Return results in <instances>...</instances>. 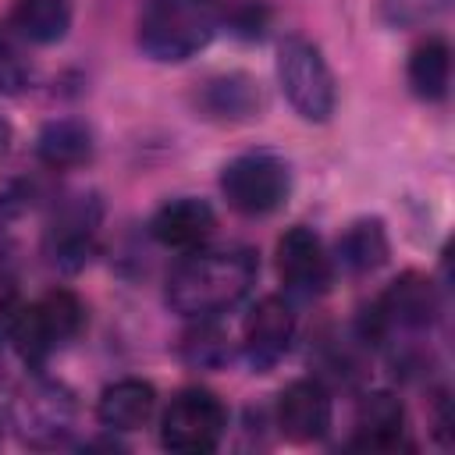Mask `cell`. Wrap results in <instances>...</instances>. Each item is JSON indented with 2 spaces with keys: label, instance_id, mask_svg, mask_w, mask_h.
Returning a JSON list of instances; mask_svg holds the SVG:
<instances>
[{
  "label": "cell",
  "instance_id": "2",
  "mask_svg": "<svg viewBox=\"0 0 455 455\" xmlns=\"http://www.w3.org/2000/svg\"><path fill=\"white\" fill-rule=\"evenodd\" d=\"M220 25V0H146L135 21V46L156 64H185L213 43Z\"/></svg>",
  "mask_w": 455,
  "mask_h": 455
},
{
  "label": "cell",
  "instance_id": "25",
  "mask_svg": "<svg viewBox=\"0 0 455 455\" xmlns=\"http://www.w3.org/2000/svg\"><path fill=\"white\" fill-rule=\"evenodd\" d=\"M7 146H11V124H7V117L0 114V156L7 153Z\"/></svg>",
  "mask_w": 455,
  "mask_h": 455
},
{
  "label": "cell",
  "instance_id": "8",
  "mask_svg": "<svg viewBox=\"0 0 455 455\" xmlns=\"http://www.w3.org/2000/svg\"><path fill=\"white\" fill-rule=\"evenodd\" d=\"M228 434V405L210 387H181L160 416V444L178 455H206Z\"/></svg>",
  "mask_w": 455,
  "mask_h": 455
},
{
  "label": "cell",
  "instance_id": "18",
  "mask_svg": "<svg viewBox=\"0 0 455 455\" xmlns=\"http://www.w3.org/2000/svg\"><path fill=\"white\" fill-rule=\"evenodd\" d=\"M75 21L71 0H14L7 11V28L32 46H57Z\"/></svg>",
  "mask_w": 455,
  "mask_h": 455
},
{
  "label": "cell",
  "instance_id": "4",
  "mask_svg": "<svg viewBox=\"0 0 455 455\" xmlns=\"http://www.w3.org/2000/svg\"><path fill=\"white\" fill-rule=\"evenodd\" d=\"M277 85L288 100V107L309 121V124H327L338 110V78L323 57V50L299 36V32H288L281 43H277Z\"/></svg>",
  "mask_w": 455,
  "mask_h": 455
},
{
  "label": "cell",
  "instance_id": "19",
  "mask_svg": "<svg viewBox=\"0 0 455 455\" xmlns=\"http://www.w3.org/2000/svg\"><path fill=\"white\" fill-rule=\"evenodd\" d=\"M409 92L423 103H444L451 89V43L444 36H427L409 50L405 64Z\"/></svg>",
  "mask_w": 455,
  "mask_h": 455
},
{
  "label": "cell",
  "instance_id": "11",
  "mask_svg": "<svg viewBox=\"0 0 455 455\" xmlns=\"http://www.w3.org/2000/svg\"><path fill=\"white\" fill-rule=\"evenodd\" d=\"M274 427L291 444H316L334 427V402L320 377H299L281 387L274 405Z\"/></svg>",
  "mask_w": 455,
  "mask_h": 455
},
{
  "label": "cell",
  "instance_id": "1",
  "mask_svg": "<svg viewBox=\"0 0 455 455\" xmlns=\"http://www.w3.org/2000/svg\"><path fill=\"white\" fill-rule=\"evenodd\" d=\"M259 259L249 245L210 249L199 245L181 252L164 284V302L181 320H220L256 284Z\"/></svg>",
  "mask_w": 455,
  "mask_h": 455
},
{
  "label": "cell",
  "instance_id": "24",
  "mask_svg": "<svg viewBox=\"0 0 455 455\" xmlns=\"http://www.w3.org/2000/svg\"><path fill=\"white\" fill-rule=\"evenodd\" d=\"M14 277H18V259H14V245L7 242V235L0 231V309L11 302L14 295Z\"/></svg>",
  "mask_w": 455,
  "mask_h": 455
},
{
  "label": "cell",
  "instance_id": "13",
  "mask_svg": "<svg viewBox=\"0 0 455 455\" xmlns=\"http://www.w3.org/2000/svg\"><path fill=\"white\" fill-rule=\"evenodd\" d=\"M348 448L355 451H409V419L395 391H366L355 405Z\"/></svg>",
  "mask_w": 455,
  "mask_h": 455
},
{
  "label": "cell",
  "instance_id": "10",
  "mask_svg": "<svg viewBox=\"0 0 455 455\" xmlns=\"http://www.w3.org/2000/svg\"><path fill=\"white\" fill-rule=\"evenodd\" d=\"M295 341V309L284 295H263L242 323V359L252 373H270Z\"/></svg>",
  "mask_w": 455,
  "mask_h": 455
},
{
  "label": "cell",
  "instance_id": "21",
  "mask_svg": "<svg viewBox=\"0 0 455 455\" xmlns=\"http://www.w3.org/2000/svg\"><path fill=\"white\" fill-rule=\"evenodd\" d=\"M451 7V0H377V11L395 28H419L434 18H441Z\"/></svg>",
  "mask_w": 455,
  "mask_h": 455
},
{
  "label": "cell",
  "instance_id": "22",
  "mask_svg": "<svg viewBox=\"0 0 455 455\" xmlns=\"http://www.w3.org/2000/svg\"><path fill=\"white\" fill-rule=\"evenodd\" d=\"M7 28V25H4ZM21 39L7 28V32H0V92L4 96H14V92H21V89H28V82H32V64H28V57L21 53V46H18Z\"/></svg>",
  "mask_w": 455,
  "mask_h": 455
},
{
  "label": "cell",
  "instance_id": "12",
  "mask_svg": "<svg viewBox=\"0 0 455 455\" xmlns=\"http://www.w3.org/2000/svg\"><path fill=\"white\" fill-rule=\"evenodd\" d=\"M192 110L213 124H245L263 114V89L249 71H217L196 82Z\"/></svg>",
  "mask_w": 455,
  "mask_h": 455
},
{
  "label": "cell",
  "instance_id": "7",
  "mask_svg": "<svg viewBox=\"0 0 455 455\" xmlns=\"http://www.w3.org/2000/svg\"><path fill=\"white\" fill-rule=\"evenodd\" d=\"M75 395L46 377H32L11 405V423L28 448H68L75 441Z\"/></svg>",
  "mask_w": 455,
  "mask_h": 455
},
{
  "label": "cell",
  "instance_id": "5",
  "mask_svg": "<svg viewBox=\"0 0 455 455\" xmlns=\"http://www.w3.org/2000/svg\"><path fill=\"white\" fill-rule=\"evenodd\" d=\"M103 199L92 188L64 192L53 199L46 228H43V256L57 274H78L100 245Z\"/></svg>",
  "mask_w": 455,
  "mask_h": 455
},
{
  "label": "cell",
  "instance_id": "6",
  "mask_svg": "<svg viewBox=\"0 0 455 455\" xmlns=\"http://www.w3.org/2000/svg\"><path fill=\"white\" fill-rule=\"evenodd\" d=\"M220 196L242 217H270L291 196V164L274 149H249L220 167Z\"/></svg>",
  "mask_w": 455,
  "mask_h": 455
},
{
  "label": "cell",
  "instance_id": "14",
  "mask_svg": "<svg viewBox=\"0 0 455 455\" xmlns=\"http://www.w3.org/2000/svg\"><path fill=\"white\" fill-rule=\"evenodd\" d=\"M213 228H217V213L199 196H174V199L160 203L146 224L149 238L171 252H192V249L206 245Z\"/></svg>",
  "mask_w": 455,
  "mask_h": 455
},
{
  "label": "cell",
  "instance_id": "9",
  "mask_svg": "<svg viewBox=\"0 0 455 455\" xmlns=\"http://www.w3.org/2000/svg\"><path fill=\"white\" fill-rule=\"evenodd\" d=\"M274 263L284 291L295 299H320L334 281L331 252L323 249V238L306 224H291L277 238Z\"/></svg>",
  "mask_w": 455,
  "mask_h": 455
},
{
  "label": "cell",
  "instance_id": "16",
  "mask_svg": "<svg viewBox=\"0 0 455 455\" xmlns=\"http://www.w3.org/2000/svg\"><path fill=\"white\" fill-rule=\"evenodd\" d=\"M156 412V387L142 377H121L110 380L96 398V419L110 434H132L142 430Z\"/></svg>",
  "mask_w": 455,
  "mask_h": 455
},
{
  "label": "cell",
  "instance_id": "20",
  "mask_svg": "<svg viewBox=\"0 0 455 455\" xmlns=\"http://www.w3.org/2000/svg\"><path fill=\"white\" fill-rule=\"evenodd\" d=\"M231 338L220 331L217 320H188L181 341H178V355L185 366L192 370H220L231 363Z\"/></svg>",
  "mask_w": 455,
  "mask_h": 455
},
{
  "label": "cell",
  "instance_id": "15",
  "mask_svg": "<svg viewBox=\"0 0 455 455\" xmlns=\"http://www.w3.org/2000/svg\"><path fill=\"white\" fill-rule=\"evenodd\" d=\"M387 259H391V238H387V224L380 217L348 220L334 242V252H331L334 270L341 267L348 277H370Z\"/></svg>",
  "mask_w": 455,
  "mask_h": 455
},
{
  "label": "cell",
  "instance_id": "3",
  "mask_svg": "<svg viewBox=\"0 0 455 455\" xmlns=\"http://www.w3.org/2000/svg\"><path fill=\"white\" fill-rule=\"evenodd\" d=\"M82 327L85 302L71 288H50L36 302L4 306V341L28 370H39L53 352L71 345Z\"/></svg>",
  "mask_w": 455,
  "mask_h": 455
},
{
  "label": "cell",
  "instance_id": "23",
  "mask_svg": "<svg viewBox=\"0 0 455 455\" xmlns=\"http://www.w3.org/2000/svg\"><path fill=\"white\" fill-rule=\"evenodd\" d=\"M220 28H231L235 36H245V39H256V36H263V28H267V7H259V4H238V7H224V25Z\"/></svg>",
  "mask_w": 455,
  "mask_h": 455
},
{
  "label": "cell",
  "instance_id": "17",
  "mask_svg": "<svg viewBox=\"0 0 455 455\" xmlns=\"http://www.w3.org/2000/svg\"><path fill=\"white\" fill-rule=\"evenodd\" d=\"M36 160L46 171H78L96 156V135L78 117H50L32 142Z\"/></svg>",
  "mask_w": 455,
  "mask_h": 455
}]
</instances>
